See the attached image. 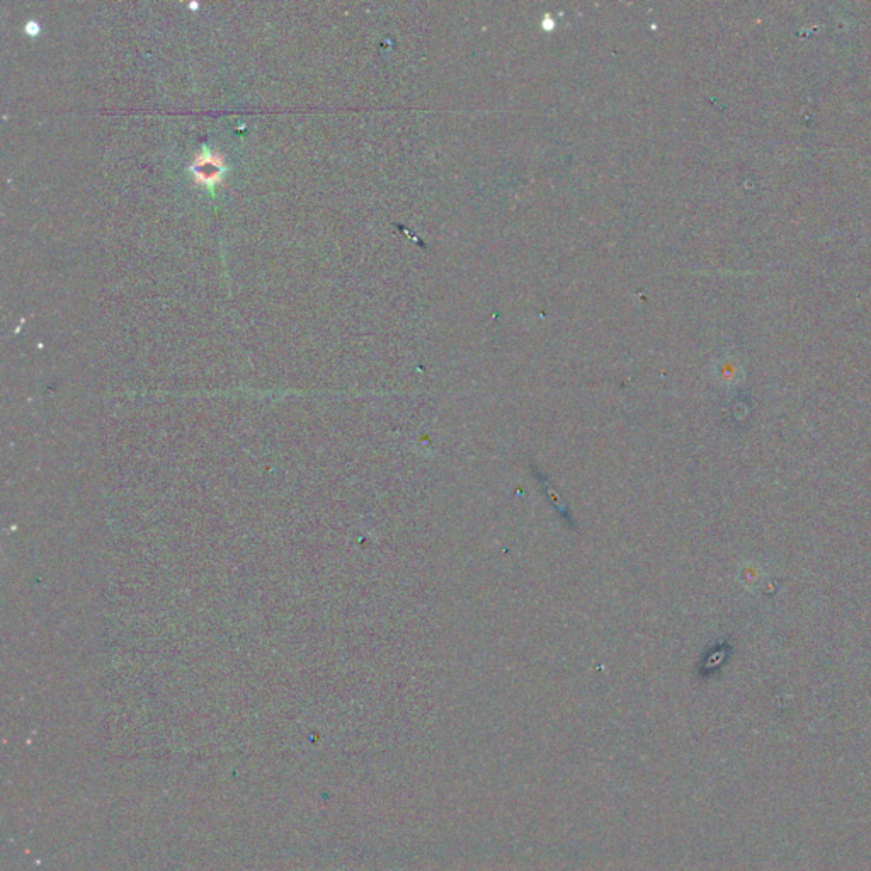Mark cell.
Listing matches in <instances>:
<instances>
[{"label":"cell","instance_id":"1","mask_svg":"<svg viewBox=\"0 0 871 871\" xmlns=\"http://www.w3.org/2000/svg\"><path fill=\"white\" fill-rule=\"evenodd\" d=\"M192 169H194L196 181L211 186L217 181H220V175H222L223 171L222 160L218 159L217 156L203 154L200 159L196 160V164H194Z\"/></svg>","mask_w":871,"mask_h":871}]
</instances>
